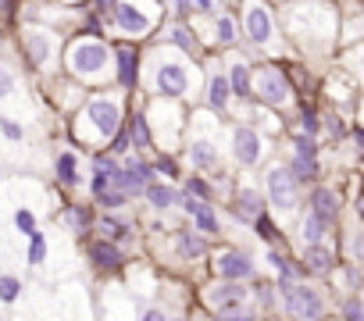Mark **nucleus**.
I'll return each mask as SVG.
<instances>
[{"instance_id": "1", "label": "nucleus", "mask_w": 364, "mask_h": 321, "mask_svg": "<svg viewBox=\"0 0 364 321\" xmlns=\"http://www.w3.org/2000/svg\"><path fill=\"white\" fill-rule=\"evenodd\" d=\"M111 50L100 43V40H79L68 47V72L75 79H86V82H100L107 72H111Z\"/></svg>"}, {"instance_id": "2", "label": "nucleus", "mask_w": 364, "mask_h": 321, "mask_svg": "<svg viewBox=\"0 0 364 321\" xmlns=\"http://www.w3.org/2000/svg\"><path fill=\"white\" fill-rule=\"evenodd\" d=\"M150 86L164 97H182L190 89V68L186 61H175L171 54H154L150 65Z\"/></svg>"}, {"instance_id": "3", "label": "nucleus", "mask_w": 364, "mask_h": 321, "mask_svg": "<svg viewBox=\"0 0 364 321\" xmlns=\"http://www.w3.org/2000/svg\"><path fill=\"white\" fill-rule=\"evenodd\" d=\"M154 18H157V8L150 4V0H118V8H114V22L129 36L150 33L154 29Z\"/></svg>"}, {"instance_id": "4", "label": "nucleus", "mask_w": 364, "mask_h": 321, "mask_svg": "<svg viewBox=\"0 0 364 321\" xmlns=\"http://www.w3.org/2000/svg\"><path fill=\"white\" fill-rule=\"evenodd\" d=\"M279 289H282L286 310H289L293 317H300V321H318V317H321V307H325V303H321V296H318L311 285H296V282L282 278Z\"/></svg>"}, {"instance_id": "5", "label": "nucleus", "mask_w": 364, "mask_h": 321, "mask_svg": "<svg viewBox=\"0 0 364 321\" xmlns=\"http://www.w3.org/2000/svg\"><path fill=\"white\" fill-rule=\"evenodd\" d=\"M118 104L114 100H107V97H100V100H93L86 111H82V129H90L97 139H107V136H114L118 132Z\"/></svg>"}, {"instance_id": "6", "label": "nucleus", "mask_w": 364, "mask_h": 321, "mask_svg": "<svg viewBox=\"0 0 364 321\" xmlns=\"http://www.w3.org/2000/svg\"><path fill=\"white\" fill-rule=\"evenodd\" d=\"M268 197L279 211H293L300 200V179L293 175V168H272L268 172Z\"/></svg>"}, {"instance_id": "7", "label": "nucleus", "mask_w": 364, "mask_h": 321, "mask_svg": "<svg viewBox=\"0 0 364 321\" xmlns=\"http://www.w3.org/2000/svg\"><path fill=\"white\" fill-rule=\"evenodd\" d=\"M22 47H26V58L36 68H47L54 61V54H58V36L50 29H43V26H29L22 33Z\"/></svg>"}, {"instance_id": "8", "label": "nucleus", "mask_w": 364, "mask_h": 321, "mask_svg": "<svg viewBox=\"0 0 364 321\" xmlns=\"http://www.w3.org/2000/svg\"><path fill=\"white\" fill-rule=\"evenodd\" d=\"M243 33H247V40H250L254 47H272V40H275V22H272L268 8L257 4V0H250V4H247Z\"/></svg>"}, {"instance_id": "9", "label": "nucleus", "mask_w": 364, "mask_h": 321, "mask_svg": "<svg viewBox=\"0 0 364 321\" xmlns=\"http://www.w3.org/2000/svg\"><path fill=\"white\" fill-rule=\"evenodd\" d=\"M254 89L261 93V100H268V104H275V107L289 104V82H286V75H282L279 68H264V72L254 79Z\"/></svg>"}, {"instance_id": "10", "label": "nucleus", "mask_w": 364, "mask_h": 321, "mask_svg": "<svg viewBox=\"0 0 364 321\" xmlns=\"http://www.w3.org/2000/svg\"><path fill=\"white\" fill-rule=\"evenodd\" d=\"M293 175L304 183V179H314L318 175V146L314 139H296V150H293Z\"/></svg>"}, {"instance_id": "11", "label": "nucleus", "mask_w": 364, "mask_h": 321, "mask_svg": "<svg viewBox=\"0 0 364 321\" xmlns=\"http://www.w3.org/2000/svg\"><path fill=\"white\" fill-rule=\"evenodd\" d=\"M150 183V165L146 160H129V165L118 172V190H125V193H139L143 186Z\"/></svg>"}, {"instance_id": "12", "label": "nucleus", "mask_w": 364, "mask_h": 321, "mask_svg": "<svg viewBox=\"0 0 364 321\" xmlns=\"http://www.w3.org/2000/svg\"><path fill=\"white\" fill-rule=\"evenodd\" d=\"M232 139H236L232 150H236V157L243 160V165H257V157H261V136L254 129H236Z\"/></svg>"}, {"instance_id": "13", "label": "nucleus", "mask_w": 364, "mask_h": 321, "mask_svg": "<svg viewBox=\"0 0 364 321\" xmlns=\"http://www.w3.org/2000/svg\"><path fill=\"white\" fill-rule=\"evenodd\" d=\"M218 275H225V278H247V275H254V264L243 254H222L218 257Z\"/></svg>"}, {"instance_id": "14", "label": "nucleus", "mask_w": 364, "mask_h": 321, "mask_svg": "<svg viewBox=\"0 0 364 321\" xmlns=\"http://www.w3.org/2000/svg\"><path fill=\"white\" fill-rule=\"evenodd\" d=\"M311 214H318V218H325V222H336V214H339L336 193H332V190H314V193H311Z\"/></svg>"}, {"instance_id": "15", "label": "nucleus", "mask_w": 364, "mask_h": 321, "mask_svg": "<svg viewBox=\"0 0 364 321\" xmlns=\"http://www.w3.org/2000/svg\"><path fill=\"white\" fill-rule=\"evenodd\" d=\"M229 86H232L236 97H250V89H254V72H250L247 61H232V68H229Z\"/></svg>"}, {"instance_id": "16", "label": "nucleus", "mask_w": 364, "mask_h": 321, "mask_svg": "<svg viewBox=\"0 0 364 321\" xmlns=\"http://www.w3.org/2000/svg\"><path fill=\"white\" fill-rule=\"evenodd\" d=\"M229 97H232V86H229V75H211L208 79V100L215 111H225L229 107Z\"/></svg>"}, {"instance_id": "17", "label": "nucleus", "mask_w": 364, "mask_h": 321, "mask_svg": "<svg viewBox=\"0 0 364 321\" xmlns=\"http://www.w3.org/2000/svg\"><path fill=\"white\" fill-rule=\"evenodd\" d=\"M215 143L211 139H193L190 143V160H193V168H211L215 165Z\"/></svg>"}, {"instance_id": "18", "label": "nucleus", "mask_w": 364, "mask_h": 321, "mask_svg": "<svg viewBox=\"0 0 364 321\" xmlns=\"http://www.w3.org/2000/svg\"><path fill=\"white\" fill-rule=\"evenodd\" d=\"M243 300H247V293H243L240 285H218V289L211 293V303L222 307V314H229V307H236V303H243Z\"/></svg>"}, {"instance_id": "19", "label": "nucleus", "mask_w": 364, "mask_h": 321, "mask_svg": "<svg viewBox=\"0 0 364 321\" xmlns=\"http://www.w3.org/2000/svg\"><path fill=\"white\" fill-rule=\"evenodd\" d=\"M90 257H93L97 268H118V264H122V254H118V246H111V243H93V246H90Z\"/></svg>"}, {"instance_id": "20", "label": "nucleus", "mask_w": 364, "mask_h": 321, "mask_svg": "<svg viewBox=\"0 0 364 321\" xmlns=\"http://www.w3.org/2000/svg\"><path fill=\"white\" fill-rule=\"evenodd\" d=\"M236 214H240V218H254V222H257V218H261V197H257L254 190H243V193H240V200H236Z\"/></svg>"}, {"instance_id": "21", "label": "nucleus", "mask_w": 364, "mask_h": 321, "mask_svg": "<svg viewBox=\"0 0 364 321\" xmlns=\"http://www.w3.org/2000/svg\"><path fill=\"white\" fill-rule=\"evenodd\" d=\"M118 79L122 86H136V54L132 50H118Z\"/></svg>"}, {"instance_id": "22", "label": "nucleus", "mask_w": 364, "mask_h": 321, "mask_svg": "<svg viewBox=\"0 0 364 321\" xmlns=\"http://www.w3.org/2000/svg\"><path fill=\"white\" fill-rule=\"evenodd\" d=\"M325 232H328V222H325V218H318V214H307V218H304V239H307L311 246L321 243Z\"/></svg>"}, {"instance_id": "23", "label": "nucleus", "mask_w": 364, "mask_h": 321, "mask_svg": "<svg viewBox=\"0 0 364 321\" xmlns=\"http://www.w3.org/2000/svg\"><path fill=\"white\" fill-rule=\"evenodd\" d=\"M58 179H61L65 186H75V183H79V172H75V157H72V153H61V157H58Z\"/></svg>"}, {"instance_id": "24", "label": "nucleus", "mask_w": 364, "mask_h": 321, "mask_svg": "<svg viewBox=\"0 0 364 321\" xmlns=\"http://www.w3.org/2000/svg\"><path fill=\"white\" fill-rule=\"evenodd\" d=\"M307 264H311L314 271H328V268H332L336 261H332V254H328L325 246H318V243H314V246L307 250Z\"/></svg>"}, {"instance_id": "25", "label": "nucleus", "mask_w": 364, "mask_h": 321, "mask_svg": "<svg viewBox=\"0 0 364 321\" xmlns=\"http://www.w3.org/2000/svg\"><path fill=\"white\" fill-rule=\"evenodd\" d=\"M215 40H218L222 47L236 43V22H232L229 15H222V18H218V26H215Z\"/></svg>"}, {"instance_id": "26", "label": "nucleus", "mask_w": 364, "mask_h": 321, "mask_svg": "<svg viewBox=\"0 0 364 321\" xmlns=\"http://www.w3.org/2000/svg\"><path fill=\"white\" fill-rule=\"evenodd\" d=\"M146 197H150V204L154 207H171L178 197H175V190H168V186H150L146 190Z\"/></svg>"}, {"instance_id": "27", "label": "nucleus", "mask_w": 364, "mask_h": 321, "mask_svg": "<svg viewBox=\"0 0 364 321\" xmlns=\"http://www.w3.org/2000/svg\"><path fill=\"white\" fill-rule=\"evenodd\" d=\"M178 250H182V257H200V254H204V239L182 232V236H178Z\"/></svg>"}, {"instance_id": "28", "label": "nucleus", "mask_w": 364, "mask_h": 321, "mask_svg": "<svg viewBox=\"0 0 364 321\" xmlns=\"http://www.w3.org/2000/svg\"><path fill=\"white\" fill-rule=\"evenodd\" d=\"M193 218H197V229H200V232H215V229H218V222H215V211H211L208 204H197Z\"/></svg>"}, {"instance_id": "29", "label": "nucleus", "mask_w": 364, "mask_h": 321, "mask_svg": "<svg viewBox=\"0 0 364 321\" xmlns=\"http://www.w3.org/2000/svg\"><path fill=\"white\" fill-rule=\"evenodd\" d=\"M18 293H22V282H18V278H11V275H0V300L11 303V300H18Z\"/></svg>"}, {"instance_id": "30", "label": "nucleus", "mask_w": 364, "mask_h": 321, "mask_svg": "<svg viewBox=\"0 0 364 321\" xmlns=\"http://www.w3.org/2000/svg\"><path fill=\"white\" fill-rule=\"evenodd\" d=\"M168 40H171V43H178L186 54H193V50H197V36H193V33H186L182 26H178V29H171V33H168Z\"/></svg>"}, {"instance_id": "31", "label": "nucleus", "mask_w": 364, "mask_h": 321, "mask_svg": "<svg viewBox=\"0 0 364 321\" xmlns=\"http://www.w3.org/2000/svg\"><path fill=\"white\" fill-rule=\"evenodd\" d=\"M132 139H136V146H146L150 143V129H146V118L143 114L132 118Z\"/></svg>"}, {"instance_id": "32", "label": "nucleus", "mask_w": 364, "mask_h": 321, "mask_svg": "<svg viewBox=\"0 0 364 321\" xmlns=\"http://www.w3.org/2000/svg\"><path fill=\"white\" fill-rule=\"evenodd\" d=\"M15 86H18L15 72H11L8 65H0V97H11V93H15Z\"/></svg>"}, {"instance_id": "33", "label": "nucleus", "mask_w": 364, "mask_h": 321, "mask_svg": "<svg viewBox=\"0 0 364 321\" xmlns=\"http://www.w3.org/2000/svg\"><path fill=\"white\" fill-rule=\"evenodd\" d=\"M15 225H18V232L33 236V232H36V218H33V211H26V207H22V211L15 214Z\"/></svg>"}, {"instance_id": "34", "label": "nucleus", "mask_w": 364, "mask_h": 321, "mask_svg": "<svg viewBox=\"0 0 364 321\" xmlns=\"http://www.w3.org/2000/svg\"><path fill=\"white\" fill-rule=\"evenodd\" d=\"M43 254H47V239H43L40 232H33V246H29V261H33V264H40V261H43Z\"/></svg>"}, {"instance_id": "35", "label": "nucleus", "mask_w": 364, "mask_h": 321, "mask_svg": "<svg viewBox=\"0 0 364 321\" xmlns=\"http://www.w3.org/2000/svg\"><path fill=\"white\" fill-rule=\"evenodd\" d=\"M0 132H4L8 139H15V143L22 139V125H18V121H11V118H0Z\"/></svg>"}, {"instance_id": "36", "label": "nucleus", "mask_w": 364, "mask_h": 321, "mask_svg": "<svg viewBox=\"0 0 364 321\" xmlns=\"http://www.w3.org/2000/svg\"><path fill=\"white\" fill-rule=\"evenodd\" d=\"M68 222H72V225L82 232V229L90 225V211H82V207H72V211H68Z\"/></svg>"}, {"instance_id": "37", "label": "nucleus", "mask_w": 364, "mask_h": 321, "mask_svg": "<svg viewBox=\"0 0 364 321\" xmlns=\"http://www.w3.org/2000/svg\"><path fill=\"white\" fill-rule=\"evenodd\" d=\"M346 321H364V303L360 300H346Z\"/></svg>"}, {"instance_id": "38", "label": "nucleus", "mask_w": 364, "mask_h": 321, "mask_svg": "<svg viewBox=\"0 0 364 321\" xmlns=\"http://www.w3.org/2000/svg\"><path fill=\"white\" fill-rule=\"evenodd\" d=\"M100 229H104V236H111V239H122V236H125V225H122V222H111V218H104Z\"/></svg>"}, {"instance_id": "39", "label": "nucleus", "mask_w": 364, "mask_h": 321, "mask_svg": "<svg viewBox=\"0 0 364 321\" xmlns=\"http://www.w3.org/2000/svg\"><path fill=\"white\" fill-rule=\"evenodd\" d=\"M171 8H175V15H178V18H190V15L197 11V4H193V0H175Z\"/></svg>"}, {"instance_id": "40", "label": "nucleus", "mask_w": 364, "mask_h": 321, "mask_svg": "<svg viewBox=\"0 0 364 321\" xmlns=\"http://www.w3.org/2000/svg\"><path fill=\"white\" fill-rule=\"evenodd\" d=\"M268 261H272V268H279V271H282V275H286V278H289V275H293V268H289V261H286V257H282V254H268Z\"/></svg>"}, {"instance_id": "41", "label": "nucleus", "mask_w": 364, "mask_h": 321, "mask_svg": "<svg viewBox=\"0 0 364 321\" xmlns=\"http://www.w3.org/2000/svg\"><path fill=\"white\" fill-rule=\"evenodd\" d=\"M190 197L208 200V183H204V179H190Z\"/></svg>"}, {"instance_id": "42", "label": "nucleus", "mask_w": 364, "mask_h": 321, "mask_svg": "<svg viewBox=\"0 0 364 321\" xmlns=\"http://www.w3.org/2000/svg\"><path fill=\"white\" fill-rule=\"evenodd\" d=\"M300 125H304L307 132H318V118H314V111H304V114H300Z\"/></svg>"}, {"instance_id": "43", "label": "nucleus", "mask_w": 364, "mask_h": 321, "mask_svg": "<svg viewBox=\"0 0 364 321\" xmlns=\"http://www.w3.org/2000/svg\"><path fill=\"white\" fill-rule=\"evenodd\" d=\"M257 232H261L264 239H272V236H275V229H272V222H268V218H257Z\"/></svg>"}, {"instance_id": "44", "label": "nucleus", "mask_w": 364, "mask_h": 321, "mask_svg": "<svg viewBox=\"0 0 364 321\" xmlns=\"http://www.w3.org/2000/svg\"><path fill=\"white\" fill-rule=\"evenodd\" d=\"M353 257H357V261H364V232H357V236H353Z\"/></svg>"}, {"instance_id": "45", "label": "nucleus", "mask_w": 364, "mask_h": 321, "mask_svg": "<svg viewBox=\"0 0 364 321\" xmlns=\"http://www.w3.org/2000/svg\"><path fill=\"white\" fill-rule=\"evenodd\" d=\"M353 68H357V75L364 79V47H360V50H353Z\"/></svg>"}, {"instance_id": "46", "label": "nucleus", "mask_w": 364, "mask_h": 321, "mask_svg": "<svg viewBox=\"0 0 364 321\" xmlns=\"http://www.w3.org/2000/svg\"><path fill=\"white\" fill-rule=\"evenodd\" d=\"M193 4H197V11H211V8H215V0H193Z\"/></svg>"}, {"instance_id": "47", "label": "nucleus", "mask_w": 364, "mask_h": 321, "mask_svg": "<svg viewBox=\"0 0 364 321\" xmlns=\"http://www.w3.org/2000/svg\"><path fill=\"white\" fill-rule=\"evenodd\" d=\"M125 146H129V136H118V139H114V153H122Z\"/></svg>"}, {"instance_id": "48", "label": "nucleus", "mask_w": 364, "mask_h": 321, "mask_svg": "<svg viewBox=\"0 0 364 321\" xmlns=\"http://www.w3.org/2000/svg\"><path fill=\"white\" fill-rule=\"evenodd\" d=\"M143 321H164V314H161V310H146Z\"/></svg>"}, {"instance_id": "49", "label": "nucleus", "mask_w": 364, "mask_h": 321, "mask_svg": "<svg viewBox=\"0 0 364 321\" xmlns=\"http://www.w3.org/2000/svg\"><path fill=\"white\" fill-rule=\"evenodd\" d=\"M353 139H357V150H364V132H353Z\"/></svg>"}, {"instance_id": "50", "label": "nucleus", "mask_w": 364, "mask_h": 321, "mask_svg": "<svg viewBox=\"0 0 364 321\" xmlns=\"http://www.w3.org/2000/svg\"><path fill=\"white\" fill-rule=\"evenodd\" d=\"M11 4H15V0H0V11H11Z\"/></svg>"}, {"instance_id": "51", "label": "nucleus", "mask_w": 364, "mask_h": 321, "mask_svg": "<svg viewBox=\"0 0 364 321\" xmlns=\"http://www.w3.org/2000/svg\"><path fill=\"white\" fill-rule=\"evenodd\" d=\"M222 321H250V314H240V317H222Z\"/></svg>"}]
</instances>
